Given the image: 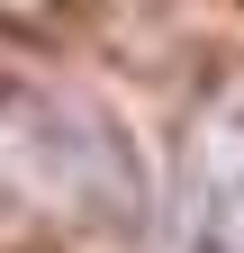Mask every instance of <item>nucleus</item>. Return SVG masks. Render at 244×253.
<instances>
[{
    "label": "nucleus",
    "instance_id": "1",
    "mask_svg": "<svg viewBox=\"0 0 244 253\" xmlns=\"http://www.w3.org/2000/svg\"><path fill=\"white\" fill-rule=\"evenodd\" d=\"M181 235H190V253H244V90H226L190 126Z\"/></svg>",
    "mask_w": 244,
    "mask_h": 253
}]
</instances>
